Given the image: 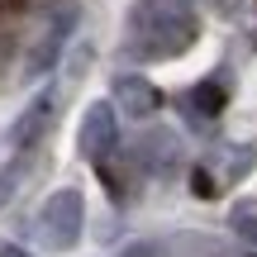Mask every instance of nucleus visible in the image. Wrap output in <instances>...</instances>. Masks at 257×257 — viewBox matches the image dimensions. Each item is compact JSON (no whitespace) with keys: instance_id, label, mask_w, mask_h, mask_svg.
Returning a JSON list of instances; mask_svg holds the SVG:
<instances>
[{"instance_id":"4","label":"nucleus","mask_w":257,"mask_h":257,"mask_svg":"<svg viewBox=\"0 0 257 257\" xmlns=\"http://www.w3.org/2000/svg\"><path fill=\"white\" fill-rule=\"evenodd\" d=\"M134 162L143 167L148 176L167 181V176L181 172V138H176L172 128H148V134L134 143Z\"/></svg>"},{"instance_id":"11","label":"nucleus","mask_w":257,"mask_h":257,"mask_svg":"<svg viewBox=\"0 0 257 257\" xmlns=\"http://www.w3.org/2000/svg\"><path fill=\"white\" fill-rule=\"evenodd\" d=\"M95 176L105 181V195H110L114 205H124V200H128V186H124V176L114 172V153H110V157H95Z\"/></svg>"},{"instance_id":"15","label":"nucleus","mask_w":257,"mask_h":257,"mask_svg":"<svg viewBox=\"0 0 257 257\" xmlns=\"http://www.w3.org/2000/svg\"><path fill=\"white\" fill-rule=\"evenodd\" d=\"M86 62H91V48H81V53H76V62H72V81H76V76H86Z\"/></svg>"},{"instance_id":"9","label":"nucleus","mask_w":257,"mask_h":257,"mask_svg":"<svg viewBox=\"0 0 257 257\" xmlns=\"http://www.w3.org/2000/svg\"><path fill=\"white\" fill-rule=\"evenodd\" d=\"M210 162L219 167V186H233V181H243V176L252 172L257 148H252V143H229V148H219Z\"/></svg>"},{"instance_id":"17","label":"nucleus","mask_w":257,"mask_h":257,"mask_svg":"<svg viewBox=\"0 0 257 257\" xmlns=\"http://www.w3.org/2000/svg\"><path fill=\"white\" fill-rule=\"evenodd\" d=\"M0 257H29V252L19 248V243H0Z\"/></svg>"},{"instance_id":"10","label":"nucleus","mask_w":257,"mask_h":257,"mask_svg":"<svg viewBox=\"0 0 257 257\" xmlns=\"http://www.w3.org/2000/svg\"><path fill=\"white\" fill-rule=\"evenodd\" d=\"M29 157H34V148H19V157L10 167H0V210H5L10 200H15V191H19V176L29 172Z\"/></svg>"},{"instance_id":"6","label":"nucleus","mask_w":257,"mask_h":257,"mask_svg":"<svg viewBox=\"0 0 257 257\" xmlns=\"http://www.w3.org/2000/svg\"><path fill=\"white\" fill-rule=\"evenodd\" d=\"M110 95H114V110H119L124 119H153V114L162 110V91H157L148 76H114Z\"/></svg>"},{"instance_id":"14","label":"nucleus","mask_w":257,"mask_h":257,"mask_svg":"<svg viewBox=\"0 0 257 257\" xmlns=\"http://www.w3.org/2000/svg\"><path fill=\"white\" fill-rule=\"evenodd\" d=\"M252 5H257V0H214V10H219V15H229V19H238V15H248Z\"/></svg>"},{"instance_id":"1","label":"nucleus","mask_w":257,"mask_h":257,"mask_svg":"<svg viewBox=\"0 0 257 257\" xmlns=\"http://www.w3.org/2000/svg\"><path fill=\"white\" fill-rule=\"evenodd\" d=\"M200 38V15L195 0H134L128 10V57L138 62H167L181 57L186 48H195Z\"/></svg>"},{"instance_id":"13","label":"nucleus","mask_w":257,"mask_h":257,"mask_svg":"<svg viewBox=\"0 0 257 257\" xmlns=\"http://www.w3.org/2000/svg\"><path fill=\"white\" fill-rule=\"evenodd\" d=\"M186 181H191V195H195V200H219V191H224V186L214 181L210 167H191V176H186Z\"/></svg>"},{"instance_id":"18","label":"nucleus","mask_w":257,"mask_h":257,"mask_svg":"<svg viewBox=\"0 0 257 257\" xmlns=\"http://www.w3.org/2000/svg\"><path fill=\"white\" fill-rule=\"evenodd\" d=\"M252 48H257V38H252Z\"/></svg>"},{"instance_id":"5","label":"nucleus","mask_w":257,"mask_h":257,"mask_svg":"<svg viewBox=\"0 0 257 257\" xmlns=\"http://www.w3.org/2000/svg\"><path fill=\"white\" fill-rule=\"evenodd\" d=\"M76 29V5L72 10H57L53 15V24L38 34V43L29 48V57H24V72H29V81L34 76H48L57 67V57H62V43H67V34Z\"/></svg>"},{"instance_id":"7","label":"nucleus","mask_w":257,"mask_h":257,"mask_svg":"<svg viewBox=\"0 0 257 257\" xmlns=\"http://www.w3.org/2000/svg\"><path fill=\"white\" fill-rule=\"evenodd\" d=\"M224 105H229V91H224L219 76H205V81H195L191 91L181 95V114H186L191 128H210L224 114Z\"/></svg>"},{"instance_id":"8","label":"nucleus","mask_w":257,"mask_h":257,"mask_svg":"<svg viewBox=\"0 0 257 257\" xmlns=\"http://www.w3.org/2000/svg\"><path fill=\"white\" fill-rule=\"evenodd\" d=\"M53 119H57V91H43V95L24 110V119L15 124V134H10V138H15L19 148H34L38 138L53 128Z\"/></svg>"},{"instance_id":"12","label":"nucleus","mask_w":257,"mask_h":257,"mask_svg":"<svg viewBox=\"0 0 257 257\" xmlns=\"http://www.w3.org/2000/svg\"><path fill=\"white\" fill-rule=\"evenodd\" d=\"M233 233H238V238L243 243H252V248H257V205L252 200H243V205H233Z\"/></svg>"},{"instance_id":"16","label":"nucleus","mask_w":257,"mask_h":257,"mask_svg":"<svg viewBox=\"0 0 257 257\" xmlns=\"http://www.w3.org/2000/svg\"><path fill=\"white\" fill-rule=\"evenodd\" d=\"M124 257H157V248H153V243H134Z\"/></svg>"},{"instance_id":"3","label":"nucleus","mask_w":257,"mask_h":257,"mask_svg":"<svg viewBox=\"0 0 257 257\" xmlns=\"http://www.w3.org/2000/svg\"><path fill=\"white\" fill-rule=\"evenodd\" d=\"M76 143H81V157H86V162H95V157H110L114 148H119V114L110 110V100L86 105Z\"/></svg>"},{"instance_id":"2","label":"nucleus","mask_w":257,"mask_h":257,"mask_svg":"<svg viewBox=\"0 0 257 257\" xmlns=\"http://www.w3.org/2000/svg\"><path fill=\"white\" fill-rule=\"evenodd\" d=\"M81 224H86V200L76 186H62V191H53L43 200V210H38V243H43L48 252H72L76 243H81Z\"/></svg>"}]
</instances>
